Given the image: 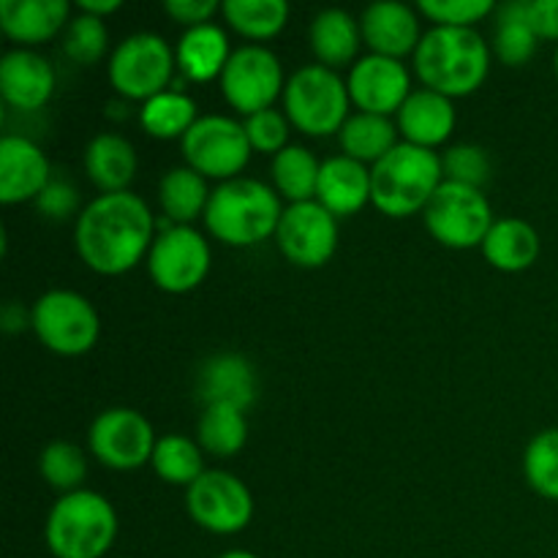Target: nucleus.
I'll return each instance as SVG.
<instances>
[{
	"label": "nucleus",
	"mask_w": 558,
	"mask_h": 558,
	"mask_svg": "<svg viewBox=\"0 0 558 558\" xmlns=\"http://www.w3.org/2000/svg\"><path fill=\"white\" fill-rule=\"evenodd\" d=\"M65 0H0V27L16 44H44L65 31Z\"/></svg>",
	"instance_id": "nucleus-23"
},
{
	"label": "nucleus",
	"mask_w": 558,
	"mask_h": 558,
	"mask_svg": "<svg viewBox=\"0 0 558 558\" xmlns=\"http://www.w3.org/2000/svg\"><path fill=\"white\" fill-rule=\"evenodd\" d=\"M38 472L63 496L74 494V490H82V480L87 477V458L82 447L71 445V441H52L41 450Z\"/></svg>",
	"instance_id": "nucleus-36"
},
{
	"label": "nucleus",
	"mask_w": 558,
	"mask_h": 558,
	"mask_svg": "<svg viewBox=\"0 0 558 558\" xmlns=\"http://www.w3.org/2000/svg\"><path fill=\"white\" fill-rule=\"evenodd\" d=\"M199 120L196 101L183 90H163L142 104L140 123L153 140H183L191 125Z\"/></svg>",
	"instance_id": "nucleus-33"
},
{
	"label": "nucleus",
	"mask_w": 558,
	"mask_h": 558,
	"mask_svg": "<svg viewBox=\"0 0 558 558\" xmlns=\"http://www.w3.org/2000/svg\"><path fill=\"white\" fill-rule=\"evenodd\" d=\"M87 441H90L93 458H98L104 466L114 472H131L153 461L158 439L145 414L118 407L107 409L93 420Z\"/></svg>",
	"instance_id": "nucleus-14"
},
{
	"label": "nucleus",
	"mask_w": 558,
	"mask_h": 558,
	"mask_svg": "<svg viewBox=\"0 0 558 558\" xmlns=\"http://www.w3.org/2000/svg\"><path fill=\"white\" fill-rule=\"evenodd\" d=\"M156 221L142 196L131 191L101 194L80 213L74 243L80 259L98 276L134 270L153 248Z\"/></svg>",
	"instance_id": "nucleus-1"
},
{
	"label": "nucleus",
	"mask_w": 558,
	"mask_h": 558,
	"mask_svg": "<svg viewBox=\"0 0 558 558\" xmlns=\"http://www.w3.org/2000/svg\"><path fill=\"white\" fill-rule=\"evenodd\" d=\"M218 558H259V556L248 554V550H229V554H223V556H218Z\"/></svg>",
	"instance_id": "nucleus-46"
},
{
	"label": "nucleus",
	"mask_w": 558,
	"mask_h": 558,
	"mask_svg": "<svg viewBox=\"0 0 558 558\" xmlns=\"http://www.w3.org/2000/svg\"><path fill=\"white\" fill-rule=\"evenodd\" d=\"M494 0H423L417 11L439 27H474L485 16L496 14Z\"/></svg>",
	"instance_id": "nucleus-39"
},
{
	"label": "nucleus",
	"mask_w": 558,
	"mask_h": 558,
	"mask_svg": "<svg viewBox=\"0 0 558 558\" xmlns=\"http://www.w3.org/2000/svg\"><path fill=\"white\" fill-rule=\"evenodd\" d=\"M178 58L158 33H134L114 47L109 82L129 101H150L172 82Z\"/></svg>",
	"instance_id": "nucleus-9"
},
{
	"label": "nucleus",
	"mask_w": 558,
	"mask_h": 558,
	"mask_svg": "<svg viewBox=\"0 0 558 558\" xmlns=\"http://www.w3.org/2000/svg\"><path fill=\"white\" fill-rule=\"evenodd\" d=\"M283 210L276 189L254 178H234L213 189L205 223L218 243L248 248L278 232Z\"/></svg>",
	"instance_id": "nucleus-3"
},
{
	"label": "nucleus",
	"mask_w": 558,
	"mask_h": 558,
	"mask_svg": "<svg viewBox=\"0 0 558 558\" xmlns=\"http://www.w3.org/2000/svg\"><path fill=\"white\" fill-rule=\"evenodd\" d=\"M248 441V423L245 412L227 403H213L205 407L199 423H196V445L202 452H210L216 458H232Z\"/></svg>",
	"instance_id": "nucleus-31"
},
{
	"label": "nucleus",
	"mask_w": 558,
	"mask_h": 558,
	"mask_svg": "<svg viewBox=\"0 0 558 558\" xmlns=\"http://www.w3.org/2000/svg\"><path fill=\"white\" fill-rule=\"evenodd\" d=\"M529 20L539 38L558 41V0H529Z\"/></svg>",
	"instance_id": "nucleus-43"
},
{
	"label": "nucleus",
	"mask_w": 558,
	"mask_h": 558,
	"mask_svg": "<svg viewBox=\"0 0 558 558\" xmlns=\"http://www.w3.org/2000/svg\"><path fill=\"white\" fill-rule=\"evenodd\" d=\"M120 9H123V3H120V0H80L82 14L98 16V20H104V16L114 14V11H120Z\"/></svg>",
	"instance_id": "nucleus-45"
},
{
	"label": "nucleus",
	"mask_w": 558,
	"mask_h": 558,
	"mask_svg": "<svg viewBox=\"0 0 558 558\" xmlns=\"http://www.w3.org/2000/svg\"><path fill=\"white\" fill-rule=\"evenodd\" d=\"M180 147H183L185 167L218 183L240 178L254 153L245 125L227 114H205L196 120L189 134L180 140Z\"/></svg>",
	"instance_id": "nucleus-10"
},
{
	"label": "nucleus",
	"mask_w": 558,
	"mask_h": 558,
	"mask_svg": "<svg viewBox=\"0 0 558 558\" xmlns=\"http://www.w3.org/2000/svg\"><path fill=\"white\" fill-rule=\"evenodd\" d=\"M147 272L161 292H194L210 272V245L194 227H169L156 234Z\"/></svg>",
	"instance_id": "nucleus-13"
},
{
	"label": "nucleus",
	"mask_w": 558,
	"mask_h": 558,
	"mask_svg": "<svg viewBox=\"0 0 558 558\" xmlns=\"http://www.w3.org/2000/svg\"><path fill=\"white\" fill-rule=\"evenodd\" d=\"M363 44L360 22L343 9H325L311 22V49H314L319 65L327 69H341L357 58V49Z\"/></svg>",
	"instance_id": "nucleus-26"
},
{
	"label": "nucleus",
	"mask_w": 558,
	"mask_h": 558,
	"mask_svg": "<svg viewBox=\"0 0 558 558\" xmlns=\"http://www.w3.org/2000/svg\"><path fill=\"white\" fill-rule=\"evenodd\" d=\"M396 125L403 142L425 147V150H434V147L445 145L452 136V131H456V107H452V98L428 90V87L412 90V96L407 98V104L398 112Z\"/></svg>",
	"instance_id": "nucleus-20"
},
{
	"label": "nucleus",
	"mask_w": 558,
	"mask_h": 558,
	"mask_svg": "<svg viewBox=\"0 0 558 558\" xmlns=\"http://www.w3.org/2000/svg\"><path fill=\"white\" fill-rule=\"evenodd\" d=\"M163 11L174 22H180L185 31H191V27L210 25L213 16L221 11V5H218V0H167Z\"/></svg>",
	"instance_id": "nucleus-42"
},
{
	"label": "nucleus",
	"mask_w": 558,
	"mask_h": 558,
	"mask_svg": "<svg viewBox=\"0 0 558 558\" xmlns=\"http://www.w3.org/2000/svg\"><path fill=\"white\" fill-rule=\"evenodd\" d=\"M338 140H341L343 156L374 167L398 145V125L381 114L354 112L338 131Z\"/></svg>",
	"instance_id": "nucleus-29"
},
{
	"label": "nucleus",
	"mask_w": 558,
	"mask_h": 558,
	"mask_svg": "<svg viewBox=\"0 0 558 558\" xmlns=\"http://www.w3.org/2000/svg\"><path fill=\"white\" fill-rule=\"evenodd\" d=\"M490 71V47L474 27L434 25L414 49V74L428 90L463 98L480 90Z\"/></svg>",
	"instance_id": "nucleus-2"
},
{
	"label": "nucleus",
	"mask_w": 558,
	"mask_h": 558,
	"mask_svg": "<svg viewBox=\"0 0 558 558\" xmlns=\"http://www.w3.org/2000/svg\"><path fill=\"white\" fill-rule=\"evenodd\" d=\"M539 36L529 20V0H512L496 9L494 52L505 65H523L537 52Z\"/></svg>",
	"instance_id": "nucleus-30"
},
{
	"label": "nucleus",
	"mask_w": 558,
	"mask_h": 558,
	"mask_svg": "<svg viewBox=\"0 0 558 558\" xmlns=\"http://www.w3.org/2000/svg\"><path fill=\"white\" fill-rule=\"evenodd\" d=\"M174 58H178V69L183 71L185 80L210 82L216 76L221 80L223 69L232 58V49H229L227 33L216 22H210V25L185 31L174 49Z\"/></svg>",
	"instance_id": "nucleus-25"
},
{
	"label": "nucleus",
	"mask_w": 558,
	"mask_h": 558,
	"mask_svg": "<svg viewBox=\"0 0 558 558\" xmlns=\"http://www.w3.org/2000/svg\"><path fill=\"white\" fill-rule=\"evenodd\" d=\"M54 69L33 49H11L0 60V96L20 112H36L52 98Z\"/></svg>",
	"instance_id": "nucleus-19"
},
{
	"label": "nucleus",
	"mask_w": 558,
	"mask_h": 558,
	"mask_svg": "<svg viewBox=\"0 0 558 558\" xmlns=\"http://www.w3.org/2000/svg\"><path fill=\"white\" fill-rule=\"evenodd\" d=\"M153 469L158 477L169 485H194L205 469V458H202V447L194 439L180 434L161 436L153 450Z\"/></svg>",
	"instance_id": "nucleus-35"
},
{
	"label": "nucleus",
	"mask_w": 558,
	"mask_h": 558,
	"mask_svg": "<svg viewBox=\"0 0 558 558\" xmlns=\"http://www.w3.org/2000/svg\"><path fill=\"white\" fill-rule=\"evenodd\" d=\"M316 202L336 218L354 216L371 202V169L349 156H332L322 161Z\"/></svg>",
	"instance_id": "nucleus-22"
},
{
	"label": "nucleus",
	"mask_w": 558,
	"mask_h": 558,
	"mask_svg": "<svg viewBox=\"0 0 558 558\" xmlns=\"http://www.w3.org/2000/svg\"><path fill=\"white\" fill-rule=\"evenodd\" d=\"M441 169H445V180L450 183L474 185L483 189V183L490 174L488 153L477 145H456L445 153L441 158Z\"/></svg>",
	"instance_id": "nucleus-40"
},
{
	"label": "nucleus",
	"mask_w": 558,
	"mask_h": 558,
	"mask_svg": "<svg viewBox=\"0 0 558 558\" xmlns=\"http://www.w3.org/2000/svg\"><path fill=\"white\" fill-rule=\"evenodd\" d=\"M485 259L501 272H521L537 262L539 234L521 218H499L483 243Z\"/></svg>",
	"instance_id": "nucleus-27"
},
{
	"label": "nucleus",
	"mask_w": 558,
	"mask_h": 558,
	"mask_svg": "<svg viewBox=\"0 0 558 558\" xmlns=\"http://www.w3.org/2000/svg\"><path fill=\"white\" fill-rule=\"evenodd\" d=\"M213 191L207 189V178L191 167L169 169L158 185V202L167 221L174 227H191L196 216H205Z\"/></svg>",
	"instance_id": "nucleus-28"
},
{
	"label": "nucleus",
	"mask_w": 558,
	"mask_h": 558,
	"mask_svg": "<svg viewBox=\"0 0 558 558\" xmlns=\"http://www.w3.org/2000/svg\"><path fill=\"white\" fill-rule=\"evenodd\" d=\"M49 174L52 169L36 142L16 134H5L0 140V202L3 205L38 199L47 191Z\"/></svg>",
	"instance_id": "nucleus-17"
},
{
	"label": "nucleus",
	"mask_w": 558,
	"mask_h": 558,
	"mask_svg": "<svg viewBox=\"0 0 558 558\" xmlns=\"http://www.w3.org/2000/svg\"><path fill=\"white\" fill-rule=\"evenodd\" d=\"M74 205H76V191L63 183H49L47 191L38 196V207H41L44 213H49L52 218L69 216V213L74 210Z\"/></svg>",
	"instance_id": "nucleus-44"
},
{
	"label": "nucleus",
	"mask_w": 558,
	"mask_h": 558,
	"mask_svg": "<svg viewBox=\"0 0 558 558\" xmlns=\"http://www.w3.org/2000/svg\"><path fill=\"white\" fill-rule=\"evenodd\" d=\"M283 69L276 52L262 44H245L234 49L221 74V93L232 109L251 118L256 112L272 109L278 96H283Z\"/></svg>",
	"instance_id": "nucleus-11"
},
{
	"label": "nucleus",
	"mask_w": 558,
	"mask_h": 558,
	"mask_svg": "<svg viewBox=\"0 0 558 558\" xmlns=\"http://www.w3.org/2000/svg\"><path fill=\"white\" fill-rule=\"evenodd\" d=\"M109 47V31L104 20L90 14H80L76 20L69 22L65 27V41L63 49L74 63L93 65L107 54Z\"/></svg>",
	"instance_id": "nucleus-38"
},
{
	"label": "nucleus",
	"mask_w": 558,
	"mask_h": 558,
	"mask_svg": "<svg viewBox=\"0 0 558 558\" xmlns=\"http://www.w3.org/2000/svg\"><path fill=\"white\" fill-rule=\"evenodd\" d=\"M347 87L360 112L390 118L401 112L407 98L412 96V74L401 60L365 54L349 71Z\"/></svg>",
	"instance_id": "nucleus-16"
},
{
	"label": "nucleus",
	"mask_w": 558,
	"mask_h": 558,
	"mask_svg": "<svg viewBox=\"0 0 558 558\" xmlns=\"http://www.w3.org/2000/svg\"><path fill=\"white\" fill-rule=\"evenodd\" d=\"M554 65H556V76H558V49H556V60H554Z\"/></svg>",
	"instance_id": "nucleus-47"
},
{
	"label": "nucleus",
	"mask_w": 558,
	"mask_h": 558,
	"mask_svg": "<svg viewBox=\"0 0 558 558\" xmlns=\"http://www.w3.org/2000/svg\"><path fill=\"white\" fill-rule=\"evenodd\" d=\"M423 221L441 245L466 251L485 243L496 218L483 189L445 180L423 210Z\"/></svg>",
	"instance_id": "nucleus-8"
},
{
	"label": "nucleus",
	"mask_w": 558,
	"mask_h": 558,
	"mask_svg": "<svg viewBox=\"0 0 558 558\" xmlns=\"http://www.w3.org/2000/svg\"><path fill=\"white\" fill-rule=\"evenodd\" d=\"M118 537V512L96 490L60 496L44 523V539L54 558H104Z\"/></svg>",
	"instance_id": "nucleus-5"
},
{
	"label": "nucleus",
	"mask_w": 558,
	"mask_h": 558,
	"mask_svg": "<svg viewBox=\"0 0 558 558\" xmlns=\"http://www.w3.org/2000/svg\"><path fill=\"white\" fill-rule=\"evenodd\" d=\"M196 396L205 407L227 403V407L248 409L256 401V371L240 354H216L207 360L196 376Z\"/></svg>",
	"instance_id": "nucleus-21"
},
{
	"label": "nucleus",
	"mask_w": 558,
	"mask_h": 558,
	"mask_svg": "<svg viewBox=\"0 0 558 558\" xmlns=\"http://www.w3.org/2000/svg\"><path fill=\"white\" fill-rule=\"evenodd\" d=\"M360 33L368 44L371 54L381 58H407L420 47V20L417 11L398 0L371 3L360 16Z\"/></svg>",
	"instance_id": "nucleus-18"
},
{
	"label": "nucleus",
	"mask_w": 558,
	"mask_h": 558,
	"mask_svg": "<svg viewBox=\"0 0 558 558\" xmlns=\"http://www.w3.org/2000/svg\"><path fill=\"white\" fill-rule=\"evenodd\" d=\"M319 172L322 163L316 161L314 153L300 145H289L278 156H272V183H276L278 196H283L289 205L316 199Z\"/></svg>",
	"instance_id": "nucleus-32"
},
{
	"label": "nucleus",
	"mask_w": 558,
	"mask_h": 558,
	"mask_svg": "<svg viewBox=\"0 0 558 558\" xmlns=\"http://www.w3.org/2000/svg\"><path fill=\"white\" fill-rule=\"evenodd\" d=\"M31 327L49 352L80 357L96 347L101 319L87 298L69 289H52L33 303Z\"/></svg>",
	"instance_id": "nucleus-7"
},
{
	"label": "nucleus",
	"mask_w": 558,
	"mask_h": 558,
	"mask_svg": "<svg viewBox=\"0 0 558 558\" xmlns=\"http://www.w3.org/2000/svg\"><path fill=\"white\" fill-rule=\"evenodd\" d=\"M349 87L327 65H303L283 87V114L305 136H330L349 120Z\"/></svg>",
	"instance_id": "nucleus-6"
},
{
	"label": "nucleus",
	"mask_w": 558,
	"mask_h": 558,
	"mask_svg": "<svg viewBox=\"0 0 558 558\" xmlns=\"http://www.w3.org/2000/svg\"><path fill=\"white\" fill-rule=\"evenodd\" d=\"M445 183L436 150L398 142L379 163L371 167V202L390 218H409L428 207L430 196Z\"/></svg>",
	"instance_id": "nucleus-4"
},
{
	"label": "nucleus",
	"mask_w": 558,
	"mask_h": 558,
	"mask_svg": "<svg viewBox=\"0 0 558 558\" xmlns=\"http://www.w3.org/2000/svg\"><path fill=\"white\" fill-rule=\"evenodd\" d=\"M85 169L101 194H120L129 191L136 174V150L125 136L98 134L85 147Z\"/></svg>",
	"instance_id": "nucleus-24"
},
{
	"label": "nucleus",
	"mask_w": 558,
	"mask_h": 558,
	"mask_svg": "<svg viewBox=\"0 0 558 558\" xmlns=\"http://www.w3.org/2000/svg\"><path fill=\"white\" fill-rule=\"evenodd\" d=\"M523 474L543 499L558 501V428L539 430L523 456Z\"/></svg>",
	"instance_id": "nucleus-37"
},
{
	"label": "nucleus",
	"mask_w": 558,
	"mask_h": 558,
	"mask_svg": "<svg viewBox=\"0 0 558 558\" xmlns=\"http://www.w3.org/2000/svg\"><path fill=\"white\" fill-rule=\"evenodd\" d=\"M243 125L254 150L278 156L283 147H289V118L278 112V109H265V112L251 114V118H245Z\"/></svg>",
	"instance_id": "nucleus-41"
},
{
	"label": "nucleus",
	"mask_w": 558,
	"mask_h": 558,
	"mask_svg": "<svg viewBox=\"0 0 558 558\" xmlns=\"http://www.w3.org/2000/svg\"><path fill=\"white\" fill-rule=\"evenodd\" d=\"M278 248L292 265L314 270L327 265L338 248V218L319 202H300L283 210L278 223Z\"/></svg>",
	"instance_id": "nucleus-15"
},
{
	"label": "nucleus",
	"mask_w": 558,
	"mask_h": 558,
	"mask_svg": "<svg viewBox=\"0 0 558 558\" xmlns=\"http://www.w3.org/2000/svg\"><path fill=\"white\" fill-rule=\"evenodd\" d=\"M223 20L234 33L251 41L276 38L289 22L287 0H227L221 3Z\"/></svg>",
	"instance_id": "nucleus-34"
},
{
	"label": "nucleus",
	"mask_w": 558,
	"mask_h": 558,
	"mask_svg": "<svg viewBox=\"0 0 558 558\" xmlns=\"http://www.w3.org/2000/svg\"><path fill=\"white\" fill-rule=\"evenodd\" d=\"M185 510L199 529L227 537L248 526L254 518V499L243 480L210 469L185 488Z\"/></svg>",
	"instance_id": "nucleus-12"
}]
</instances>
